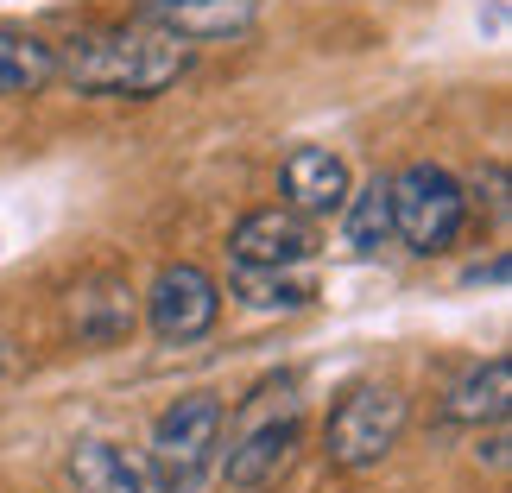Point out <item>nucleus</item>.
<instances>
[{
  "label": "nucleus",
  "instance_id": "obj_1",
  "mask_svg": "<svg viewBox=\"0 0 512 493\" xmlns=\"http://www.w3.org/2000/svg\"><path fill=\"white\" fill-rule=\"evenodd\" d=\"M57 83L95 102H152L171 83H184L196 64V45L177 38L159 19H127V26H95L70 45H51Z\"/></svg>",
  "mask_w": 512,
  "mask_h": 493
},
{
  "label": "nucleus",
  "instance_id": "obj_2",
  "mask_svg": "<svg viewBox=\"0 0 512 493\" xmlns=\"http://www.w3.org/2000/svg\"><path fill=\"white\" fill-rule=\"evenodd\" d=\"M411 424V399L392 380H361L342 392V405L329 411V430H323V456L329 468H342V475H367V468H380L392 449H399Z\"/></svg>",
  "mask_w": 512,
  "mask_h": 493
},
{
  "label": "nucleus",
  "instance_id": "obj_3",
  "mask_svg": "<svg viewBox=\"0 0 512 493\" xmlns=\"http://www.w3.org/2000/svg\"><path fill=\"white\" fill-rule=\"evenodd\" d=\"M392 190V234L411 247V253H449L456 234L468 222V196H462V177L443 171V165H405L399 177H386Z\"/></svg>",
  "mask_w": 512,
  "mask_h": 493
},
{
  "label": "nucleus",
  "instance_id": "obj_4",
  "mask_svg": "<svg viewBox=\"0 0 512 493\" xmlns=\"http://www.w3.org/2000/svg\"><path fill=\"white\" fill-rule=\"evenodd\" d=\"M215 443H222V399L215 392H184L177 405H165V418L152 424V487L184 493L209 468Z\"/></svg>",
  "mask_w": 512,
  "mask_h": 493
},
{
  "label": "nucleus",
  "instance_id": "obj_5",
  "mask_svg": "<svg viewBox=\"0 0 512 493\" xmlns=\"http://www.w3.org/2000/svg\"><path fill=\"white\" fill-rule=\"evenodd\" d=\"M215 317H222V285H215L203 266H190V260L159 266V279L146 291V323H152L159 342H171V348L203 342L215 329Z\"/></svg>",
  "mask_w": 512,
  "mask_h": 493
},
{
  "label": "nucleus",
  "instance_id": "obj_6",
  "mask_svg": "<svg viewBox=\"0 0 512 493\" xmlns=\"http://www.w3.org/2000/svg\"><path fill=\"white\" fill-rule=\"evenodd\" d=\"M317 228L291 203H260L228 228V260L234 266H310Z\"/></svg>",
  "mask_w": 512,
  "mask_h": 493
},
{
  "label": "nucleus",
  "instance_id": "obj_7",
  "mask_svg": "<svg viewBox=\"0 0 512 493\" xmlns=\"http://www.w3.org/2000/svg\"><path fill=\"white\" fill-rule=\"evenodd\" d=\"M64 323H70V335L83 348H114V342L133 335V323H140V291L127 285V272H89V279L70 285Z\"/></svg>",
  "mask_w": 512,
  "mask_h": 493
},
{
  "label": "nucleus",
  "instance_id": "obj_8",
  "mask_svg": "<svg viewBox=\"0 0 512 493\" xmlns=\"http://www.w3.org/2000/svg\"><path fill=\"white\" fill-rule=\"evenodd\" d=\"M298 443H304L298 411L253 424V430H241V437L228 443V456H222V481H228L234 493H260L266 481H279V475H285V462H291V449H298Z\"/></svg>",
  "mask_w": 512,
  "mask_h": 493
},
{
  "label": "nucleus",
  "instance_id": "obj_9",
  "mask_svg": "<svg viewBox=\"0 0 512 493\" xmlns=\"http://www.w3.org/2000/svg\"><path fill=\"white\" fill-rule=\"evenodd\" d=\"M279 177H285V203L298 215H310V222H317V215H342L348 190H354L348 159L329 152V146H291Z\"/></svg>",
  "mask_w": 512,
  "mask_h": 493
},
{
  "label": "nucleus",
  "instance_id": "obj_10",
  "mask_svg": "<svg viewBox=\"0 0 512 493\" xmlns=\"http://www.w3.org/2000/svg\"><path fill=\"white\" fill-rule=\"evenodd\" d=\"M506 411H512V361H506V354H494V361L468 367L462 380L443 392L437 418H443V424L481 430V424H506Z\"/></svg>",
  "mask_w": 512,
  "mask_h": 493
},
{
  "label": "nucleus",
  "instance_id": "obj_11",
  "mask_svg": "<svg viewBox=\"0 0 512 493\" xmlns=\"http://www.w3.org/2000/svg\"><path fill=\"white\" fill-rule=\"evenodd\" d=\"M228 298L260 310V317H298L317 304V272L310 266H234Z\"/></svg>",
  "mask_w": 512,
  "mask_h": 493
},
{
  "label": "nucleus",
  "instance_id": "obj_12",
  "mask_svg": "<svg viewBox=\"0 0 512 493\" xmlns=\"http://www.w3.org/2000/svg\"><path fill=\"white\" fill-rule=\"evenodd\" d=\"M64 475H70L76 493H159L146 468H133L121 449L102 443V437L76 443V449H70V462H64Z\"/></svg>",
  "mask_w": 512,
  "mask_h": 493
},
{
  "label": "nucleus",
  "instance_id": "obj_13",
  "mask_svg": "<svg viewBox=\"0 0 512 493\" xmlns=\"http://www.w3.org/2000/svg\"><path fill=\"white\" fill-rule=\"evenodd\" d=\"M57 83V57L45 38L0 32V95H38Z\"/></svg>",
  "mask_w": 512,
  "mask_h": 493
},
{
  "label": "nucleus",
  "instance_id": "obj_14",
  "mask_svg": "<svg viewBox=\"0 0 512 493\" xmlns=\"http://www.w3.org/2000/svg\"><path fill=\"white\" fill-rule=\"evenodd\" d=\"M342 222H348V247L354 253H380L392 241V190H386V177H367L361 190H348Z\"/></svg>",
  "mask_w": 512,
  "mask_h": 493
},
{
  "label": "nucleus",
  "instance_id": "obj_15",
  "mask_svg": "<svg viewBox=\"0 0 512 493\" xmlns=\"http://www.w3.org/2000/svg\"><path fill=\"white\" fill-rule=\"evenodd\" d=\"M462 196H468V203H481L487 215H494V222H506V165L494 159V165H481L475 177H468V184H462Z\"/></svg>",
  "mask_w": 512,
  "mask_h": 493
},
{
  "label": "nucleus",
  "instance_id": "obj_16",
  "mask_svg": "<svg viewBox=\"0 0 512 493\" xmlns=\"http://www.w3.org/2000/svg\"><path fill=\"white\" fill-rule=\"evenodd\" d=\"M475 456H487V468H506V424H487V449Z\"/></svg>",
  "mask_w": 512,
  "mask_h": 493
},
{
  "label": "nucleus",
  "instance_id": "obj_17",
  "mask_svg": "<svg viewBox=\"0 0 512 493\" xmlns=\"http://www.w3.org/2000/svg\"><path fill=\"white\" fill-rule=\"evenodd\" d=\"M13 367V342H7V335H0V373H7Z\"/></svg>",
  "mask_w": 512,
  "mask_h": 493
}]
</instances>
